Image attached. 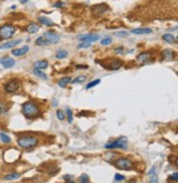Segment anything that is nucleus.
<instances>
[{
    "mask_svg": "<svg viewBox=\"0 0 178 183\" xmlns=\"http://www.w3.org/2000/svg\"><path fill=\"white\" fill-rule=\"evenodd\" d=\"M169 180H170V181H174V182H177L178 181V172L177 171L174 172L172 175L169 177Z\"/></svg>",
    "mask_w": 178,
    "mask_h": 183,
    "instance_id": "obj_34",
    "label": "nucleus"
},
{
    "mask_svg": "<svg viewBox=\"0 0 178 183\" xmlns=\"http://www.w3.org/2000/svg\"><path fill=\"white\" fill-rule=\"evenodd\" d=\"M99 83H100V80H99V78H98V80H95V81H91L89 84H87L86 88L89 89V88H91V87H95V86H97Z\"/></svg>",
    "mask_w": 178,
    "mask_h": 183,
    "instance_id": "obj_29",
    "label": "nucleus"
},
{
    "mask_svg": "<svg viewBox=\"0 0 178 183\" xmlns=\"http://www.w3.org/2000/svg\"><path fill=\"white\" fill-rule=\"evenodd\" d=\"M66 115H67V118H68V123H69V124H72V123H73V119H74V117H73V112H72L69 108H67V109H66Z\"/></svg>",
    "mask_w": 178,
    "mask_h": 183,
    "instance_id": "obj_30",
    "label": "nucleus"
},
{
    "mask_svg": "<svg viewBox=\"0 0 178 183\" xmlns=\"http://www.w3.org/2000/svg\"><path fill=\"white\" fill-rule=\"evenodd\" d=\"M48 66V62L46 60H40V61H36L34 62V69H38V70H45L46 67Z\"/></svg>",
    "mask_w": 178,
    "mask_h": 183,
    "instance_id": "obj_14",
    "label": "nucleus"
},
{
    "mask_svg": "<svg viewBox=\"0 0 178 183\" xmlns=\"http://www.w3.org/2000/svg\"><path fill=\"white\" fill-rule=\"evenodd\" d=\"M8 109H9V106H8V104H7L6 101H0V115L6 114L8 112Z\"/></svg>",
    "mask_w": 178,
    "mask_h": 183,
    "instance_id": "obj_22",
    "label": "nucleus"
},
{
    "mask_svg": "<svg viewBox=\"0 0 178 183\" xmlns=\"http://www.w3.org/2000/svg\"><path fill=\"white\" fill-rule=\"evenodd\" d=\"M115 165L118 169H122V170H129L133 167V162L128 158H119L115 161Z\"/></svg>",
    "mask_w": 178,
    "mask_h": 183,
    "instance_id": "obj_6",
    "label": "nucleus"
},
{
    "mask_svg": "<svg viewBox=\"0 0 178 183\" xmlns=\"http://www.w3.org/2000/svg\"><path fill=\"white\" fill-rule=\"evenodd\" d=\"M77 47L78 49H87V47H90V43L89 42H79Z\"/></svg>",
    "mask_w": 178,
    "mask_h": 183,
    "instance_id": "obj_31",
    "label": "nucleus"
},
{
    "mask_svg": "<svg viewBox=\"0 0 178 183\" xmlns=\"http://www.w3.org/2000/svg\"><path fill=\"white\" fill-rule=\"evenodd\" d=\"M64 5H62V2H56L55 5H54V7H56V8H62Z\"/></svg>",
    "mask_w": 178,
    "mask_h": 183,
    "instance_id": "obj_42",
    "label": "nucleus"
},
{
    "mask_svg": "<svg viewBox=\"0 0 178 183\" xmlns=\"http://www.w3.org/2000/svg\"><path fill=\"white\" fill-rule=\"evenodd\" d=\"M129 36V33L128 32H122V31H120V32H115V36H120V38H125V36Z\"/></svg>",
    "mask_w": 178,
    "mask_h": 183,
    "instance_id": "obj_37",
    "label": "nucleus"
},
{
    "mask_svg": "<svg viewBox=\"0 0 178 183\" xmlns=\"http://www.w3.org/2000/svg\"><path fill=\"white\" fill-rule=\"evenodd\" d=\"M19 178H20V174H19V173L12 172L10 174H7L6 177H5V180H7V181H12V180H17Z\"/></svg>",
    "mask_w": 178,
    "mask_h": 183,
    "instance_id": "obj_23",
    "label": "nucleus"
},
{
    "mask_svg": "<svg viewBox=\"0 0 178 183\" xmlns=\"http://www.w3.org/2000/svg\"><path fill=\"white\" fill-rule=\"evenodd\" d=\"M56 116H57V118L59 119V120H64V119H65V114H64L61 109H57V110H56Z\"/></svg>",
    "mask_w": 178,
    "mask_h": 183,
    "instance_id": "obj_32",
    "label": "nucleus"
},
{
    "mask_svg": "<svg viewBox=\"0 0 178 183\" xmlns=\"http://www.w3.org/2000/svg\"><path fill=\"white\" fill-rule=\"evenodd\" d=\"M39 21H40L41 24L46 25V27H54L55 25V23L53 22L51 19L46 18V17H39Z\"/></svg>",
    "mask_w": 178,
    "mask_h": 183,
    "instance_id": "obj_17",
    "label": "nucleus"
},
{
    "mask_svg": "<svg viewBox=\"0 0 178 183\" xmlns=\"http://www.w3.org/2000/svg\"><path fill=\"white\" fill-rule=\"evenodd\" d=\"M99 39H100V36L96 33L95 34H81V36H77V40L79 42H89V43L98 41Z\"/></svg>",
    "mask_w": 178,
    "mask_h": 183,
    "instance_id": "obj_9",
    "label": "nucleus"
},
{
    "mask_svg": "<svg viewBox=\"0 0 178 183\" xmlns=\"http://www.w3.org/2000/svg\"><path fill=\"white\" fill-rule=\"evenodd\" d=\"M115 181H123V180H125V177L124 175H122V174H119V173H117L115 175Z\"/></svg>",
    "mask_w": 178,
    "mask_h": 183,
    "instance_id": "obj_36",
    "label": "nucleus"
},
{
    "mask_svg": "<svg viewBox=\"0 0 178 183\" xmlns=\"http://www.w3.org/2000/svg\"><path fill=\"white\" fill-rule=\"evenodd\" d=\"M109 9L110 8L107 6L106 3H99V5H96V6L92 7L91 11L93 12V14H95L96 17H99V16L106 13L107 11H109Z\"/></svg>",
    "mask_w": 178,
    "mask_h": 183,
    "instance_id": "obj_8",
    "label": "nucleus"
},
{
    "mask_svg": "<svg viewBox=\"0 0 178 183\" xmlns=\"http://www.w3.org/2000/svg\"><path fill=\"white\" fill-rule=\"evenodd\" d=\"M0 63L5 69H11L12 66L16 64V61L10 56H3L0 59Z\"/></svg>",
    "mask_w": 178,
    "mask_h": 183,
    "instance_id": "obj_10",
    "label": "nucleus"
},
{
    "mask_svg": "<svg viewBox=\"0 0 178 183\" xmlns=\"http://www.w3.org/2000/svg\"><path fill=\"white\" fill-rule=\"evenodd\" d=\"M86 80H87V76H85V75H79V76H77L75 80L70 81V82L73 83V84H79V83H85Z\"/></svg>",
    "mask_w": 178,
    "mask_h": 183,
    "instance_id": "obj_26",
    "label": "nucleus"
},
{
    "mask_svg": "<svg viewBox=\"0 0 178 183\" xmlns=\"http://www.w3.org/2000/svg\"><path fill=\"white\" fill-rule=\"evenodd\" d=\"M5 88V92L8 93V94H12V93H16L18 89L20 88V81L17 80V78H12V80H9L8 82L5 84L3 86Z\"/></svg>",
    "mask_w": 178,
    "mask_h": 183,
    "instance_id": "obj_5",
    "label": "nucleus"
},
{
    "mask_svg": "<svg viewBox=\"0 0 178 183\" xmlns=\"http://www.w3.org/2000/svg\"><path fill=\"white\" fill-rule=\"evenodd\" d=\"M128 147V139L126 137H120L115 140L108 142L104 145L106 149H125Z\"/></svg>",
    "mask_w": 178,
    "mask_h": 183,
    "instance_id": "obj_4",
    "label": "nucleus"
},
{
    "mask_svg": "<svg viewBox=\"0 0 178 183\" xmlns=\"http://www.w3.org/2000/svg\"><path fill=\"white\" fill-rule=\"evenodd\" d=\"M33 74H35L38 77H41L42 80H47V75H46L45 73H43V72L41 71V70H38V69H34L33 70Z\"/></svg>",
    "mask_w": 178,
    "mask_h": 183,
    "instance_id": "obj_27",
    "label": "nucleus"
},
{
    "mask_svg": "<svg viewBox=\"0 0 178 183\" xmlns=\"http://www.w3.org/2000/svg\"><path fill=\"white\" fill-rule=\"evenodd\" d=\"M149 183H158V178H157V175H152L151 177V180H149Z\"/></svg>",
    "mask_w": 178,
    "mask_h": 183,
    "instance_id": "obj_39",
    "label": "nucleus"
},
{
    "mask_svg": "<svg viewBox=\"0 0 178 183\" xmlns=\"http://www.w3.org/2000/svg\"><path fill=\"white\" fill-rule=\"evenodd\" d=\"M28 52H29V47L28 45H24L23 47H19V49H13L11 51L12 55H14V56H22Z\"/></svg>",
    "mask_w": 178,
    "mask_h": 183,
    "instance_id": "obj_12",
    "label": "nucleus"
},
{
    "mask_svg": "<svg viewBox=\"0 0 178 183\" xmlns=\"http://www.w3.org/2000/svg\"><path fill=\"white\" fill-rule=\"evenodd\" d=\"M131 33H133V34H149V33H152V29H149V28L133 29L131 30Z\"/></svg>",
    "mask_w": 178,
    "mask_h": 183,
    "instance_id": "obj_15",
    "label": "nucleus"
},
{
    "mask_svg": "<svg viewBox=\"0 0 178 183\" xmlns=\"http://www.w3.org/2000/svg\"><path fill=\"white\" fill-rule=\"evenodd\" d=\"M19 1H20V2H21V3H25V2H27V1H28V0H19Z\"/></svg>",
    "mask_w": 178,
    "mask_h": 183,
    "instance_id": "obj_43",
    "label": "nucleus"
},
{
    "mask_svg": "<svg viewBox=\"0 0 178 183\" xmlns=\"http://www.w3.org/2000/svg\"><path fill=\"white\" fill-rule=\"evenodd\" d=\"M70 81H72V80H70V77L69 76L63 77V78H61V80L58 81V86H59V87H62V88H65L69 83H70Z\"/></svg>",
    "mask_w": 178,
    "mask_h": 183,
    "instance_id": "obj_19",
    "label": "nucleus"
},
{
    "mask_svg": "<svg viewBox=\"0 0 178 183\" xmlns=\"http://www.w3.org/2000/svg\"><path fill=\"white\" fill-rule=\"evenodd\" d=\"M40 112V107L34 101H25L22 105V114L27 118H34Z\"/></svg>",
    "mask_w": 178,
    "mask_h": 183,
    "instance_id": "obj_1",
    "label": "nucleus"
},
{
    "mask_svg": "<svg viewBox=\"0 0 178 183\" xmlns=\"http://www.w3.org/2000/svg\"><path fill=\"white\" fill-rule=\"evenodd\" d=\"M112 43V39L111 38H106V39H102L101 40V44L102 45H109Z\"/></svg>",
    "mask_w": 178,
    "mask_h": 183,
    "instance_id": "obj_33",
    "label": "nucleus"
},
{
    "mask_svg": "<svg viewBox=\"0 0 178 183\" xmlns=\"http://www.w3.org/2000/svg\"><path fill=\"white\" fill-rule=\"evenodd\" d=\"M25 30H27V32L30 33V34H34V33H36V32L40 30V27H39L36 23L33 22V23H30L29 25L27 27V29Z\"/></svg>",
    "mask_w": 178,
    "mask_h": 183,
    "instance_id": "obj_16",
    "label": "nucleus"
},
{
    "mask_svg": "<svg viewBox=\"0 0 178 183\" xmlns=\"http://www.w3.org/2000/svg\"><path fill=\"white\" fill-rule=\"evenodd\" d=\"M67 183H76V182H74V181H68Z\"/></svg>",
    "mask_w": 178,
    "mask_h": 183,
    "instance_id": "obj_44",
    "label": "nucleus"
},
{
    "mask_svg": "<svg viewBox=\"0 0 178 183\" xmlns=\"http://www.w3.org/2000/svg\"><path fill=\"white\" fill-rule=\"evenodd\" d=\"M155 170H156V168H155V167H153V168L151 169V171H149L147 174H149V175H152V174H154V173H155Z\"/></svg>",
    "mask_w": 178,
    "mask_h": 183,
    "instance_id": "obj_41",
    "label": "nucleus"
},
{
    "mask_svg": "<svg viewBox=\"0 0 178 183\" xmlns=\"http://www.w3.org/2000/svg\"><path fill=\"white\" fill-rule=\"evenodd\" d=\"M76 69L77 70H84V69H88V65H76Z\"/></svg>",
    "mask_w": 178,
    "mask_h": 183,
    "instance_id": "obj_40",
    "label": "nucleus"
},
{
    "mask_svg": "<svg viewBox=\"0 0 178 183\" xmlns=\"http://www.w3.org/2000/svg\"><path fill=\"white\" fill-rule=\"evenodd\" d=\"M16 33V27L11 23H6L0 27V40L11 39Z\"/></svg>",
    "mask_w": 178,
    "mask_h": 183,
    "instance_id": "obj_3",
    "label": "nucleus"
},
{
    "mask_svg": "<svg viewBox=\"0 0 178 183\" xmlns=\"http://www.w3.org/2000/svg\"><path fill=\"white\" fill-rule=\"evenodd\" d=\"M43 36L45 38V40L47 41L48 44H56L59 42V36L54 31H47L44 33Z\"/></svg>",
    "mask_w": 178,
    "mask_h": 183,
    "instance_id": "obj_7",
    "label": "nucleus"
},
{
    "mask_svg": "<svg viewBox=\"0 0 178 183\" xmlns=\"http://www.w3.org/2000/svg\"><path fill=\"white\" fill-rule=\"evenodd\" d=\"M136 59H138V61L140 63H144V62H146L149 59V52H142V53L138 54Z\"/></svg>",
    "mask_w": 178,
    "mask_h": 183,
    "instance_id": "obj_20",
    "label": "nucleus"
},
{
    "mask_svg": "<svg viewBox=\"0 0 178 183\" xmlns=\"http://www.w3.org/2000/svg\"><path fill=\"white\" fill-rule=\"evenodd\" d=\"M35 44L39 45V47H45V45H48L47 41L45 40L44 36H39L36 40H35Z\"/></svg>",
    "mask_w": 178,
    "mask_h": 183,
    "instance_id": "obj_21",
    "label": "nucleus"
},
{
    "mask_svg": "<svg viewBox=\"0 0 178 183\" xmlns=\"http://www.w3.org/2000/svg\"><path fill=\"white\" fill-rule=\"evenodd\" d=\"M122 61L120 60H111L109 62V66H108V69L109 70H118V69H120L121 66H122Z\"/></svg>",
    "mask_w": 178,
    "mask_h": 183,
    "instance_id": "obj_13",
    "label": "nucleus"
},
{
    "mask_svg": "<svg viewBox=\"0 0 178 183\" xmlns=\"http://www.w3.org/2000/svg\"><path fill=\"white\" fill-rule=\"evenodd\" d=\"M115 53H120V54H123L124 53V50H123V47H117L115 49Z\"/></svg>",
    "mask_w": 178,
    "mask_h": 183,
    "instance_id": "obj_38",
    "label": "nucleus"
},
{
    "mask_svg": "<svg viewBox=\"0 0 178 183\" xmlns=\"http://www.w3.org/2000/svg\"><path fill=\"white\" fill-rule=\"evenodd\" d=\"M162 39L165 42H167V43H169V44H174V43H176V41H177L176 38L173 36V34H169V33L164 34V36H162Z\"/></svg>",
    "mask_w": 178,
    "mask_h": 183,
    "instance_id": "obj_18",
    "label": "nucleus"
},
{
    "mask_svg": "<svg viewBox=\"0 0 178 183\" xmlns=\"http://www.w3.org/2000/svg\"><path fill=\"white\" fill-rule=\"evenodd\" d=\"M17 142L19 147L23 148V149H32L35 146H38L39 139L35 136H22L18 138Z\"/></svg>",
    "mask_w": 178,
    "mask_h": 183,
    "instance_id": "obj_2",
    "label": "nucleus"
},
{
    "mask_svg": "<svg viewBox=\"0 0 178 183\" xmlns=\"http://www.w3.org/2000/svg\"><path fill=\"white\" fill-rule=\"evenodd\" d=\"M68 56V52L66 50H58L56 52V58L57 59H65Z\"/></svg>",
    "mask_w": 178,
    "mask_h": 183,
    "instance_id": "obj_25",
    "label": "nucleus"
},
{
    "mask_svg": "<svg viewBox=\"0 0 178 183\" xmlns=\"http://www.w3.org/2000/svg\"><path fill=\"white\" fill-rule=\"evenodd\" d=\"M0 140L3 143H10L11 142V138L8 136L5 132H0Z\"/></svg>",
    "mask_w": 178,
    "mask_h": 183,
    "instance_id": "obj_24",
    "label": "nucleus"
},
{
    "mask_svg": "<svg viewBox=\"0 0 178 183\" xmlns=\"http://www.w3.org/2000/svg\"><path fill=\"white\" fill-rule=\"evenodd\" d=\"M79 181H80L81 183H89L88 175H87V174H83V175H80V178H79Z\"/></svg>",
    "mask_w": 178,
    "mask_h": 183,
    "instance_id": "obj_35",
    "label": "nucleus"
},
{
    "mask_svg": "<svg viewBox=\"0 0 178 183\" xmlns=\"http://www.w3.org/2000/svg\"><path fill=\"white\" fill-rule=\"evenodd\" d=\"M163 55L165 56V59H167V60H172L173 59V55H174V53H173V51L172 50H165L164 52H163Z\"/></svg>",
    "mask_w": 178,
    "mask_h": 183,
    "instance_id": "obj_28",
    "label": "nucleus"
},
{
    "mask_svg": "<svg viewBox=\"0 0 178 183\" xmlns=\"http://www.w3.org/2000/svg\"><path fill=\"white\" fill-rule=\"evenodd\" d=\"M22 40H13V41H9L6 43L0 44V50H7V49H11V47H16L18 44H20Z\"/></svg>",
    "mask_w": 178,
    "mask_h": 183,
    "instance_id": "obj_11",
    "label": "nucleus"
}]
</instances>
